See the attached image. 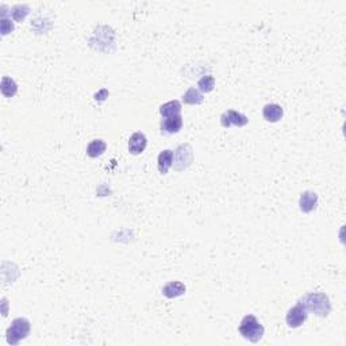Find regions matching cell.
Listing matches in <instances>:
<instances>
[{
	"label": "cell",
	"mask_w": 346,
	"mask_h": 346,
	"mask_svg": "<svg viewBox=\"0 0 346 346\" xmlns=\"http://www.w3.org/2000/svg\"><path fill=\"white\" fill-rule=\"evenodd\" d=\"M249 122L248 117L244 114L234 111V110H229L225 114H222L221 117V124L223 128H230V126H237V128H244Z\"/></svg>",
	"instance_id": "cell-6"
},
{
	"label": "cell",
	"mask_w": 346,
	"mask_h": 346,
	"mask_svg": "<svg viewBox=\"0 0 346 346\" xmlns=\"http://www.w3.org/2000/svg\"><path fill=\"white\" fill-rule=\"evenodd\" d=\"M172 165H173V152L169 149L162 150L158 154V171L161 175H167Z\"/></svg>",
	"instance_id": "cell-12"
},
{
	"label": "cell",
	"mask_w": 346,
	"mask_h": 346,
	"mask_svg": "<svg viewBox=\"0 0 346 346\" xmlns=\"http://www.w3.org/2000/svg\"><path fill=\"white\" fill-rule=\"evenodd\" d=\"M180 113H181V103L179 100H171L160 107V114L164 118L180 115Z\"/></svg>",
	"instance_id": "cell-14"
},
{
	"label": "cell",
	"mask_w": 346,
	"mask_h": 346,
	"mask_svg": "<svg viewBox=\"0 0 346 346\" xmlns=\"http://www.w3.org/2000/svg\"><path fill=\"white\" fill-rule=\"evenodd\" d=\"M193 154L190 145H180L176 152H173V165L176 171H184L192 162Z\"/></svg>",
	"instance_id": "cell-4"
},
{
	"label": "cell",
	"mask_w": 346,
	"mask_h": 346,
	"mask_svg": "<svg viewBox=\"0 0 346 346\" xmlns=\"http://www.w3.org/2000/svg\"><path fill=\"white\" fill-rule=\"evenodd\" d=\"M183 128V117L175 115V117H168L161 120V132L165 134H176L179 133Z\"/></svg>",
	"instance_id": "cell-8"
},
{
	"label": "cell",
	"mask_w": 346,
	"mask_h": 346,
	"mask_svg": "<svg viewBox=\"0 0 346 346\" xmlns=\"http://www.w3.org/2000/svg\"><path fill=\"white\" fill-rule=\"evenodd\" d=\"M183 102L186 104H191V106H196L203 102V94H202L197 88L191 87L188 91L183 95Z\"/></svg>",
	"instance_id": "cell-15"
},
{
	"label": "cell",
	"mask_w": 346,
	"mask_h": 346,
	"mask_svg": "<svg viewBox=\"0 0 346 346\" xmlns=\"http://www.w3.org/2000/svg\"><path fill=\"white\" fill-rule=\"evenodd\" d=\"M31 324L25 318H16L11 323V326L7 329V342L10 345H18L22 339H25L30 334Z\"/></svg>",
	"instance_id": "cell-3"
},
{
	"label": "cell",
	"mask_w": 346,
	"mask_h": 346,
	"mask_svg": "<svg viewBox=\"0 0 346 346\" xmlns=\"http://www.w3.org/2000/svg\"><path fill=\"white\" fill-rule=\"evenodd\" d=\"M186 294V285L181 281H171L167 285L162 287V295L167 296L168 299L177 298Z\"/></svg>",
	"instance_id": "cell-11"
},
{
	"label": "cell",
	"mask_w": 346,
	"mask_h": 346,
	"mask_svg": "<svg viewBox=\"0 0 346 346\" xmlns=\"http://www.w3.org/2000/svg\"><path fill=\"white\" fill-rule=\"evenodd\" d=\"M238 330L245 339H248L253 343L259 342L260 339L263 338L264 333H265L264 326L257 321V318L254 315H246V317L242 318Z\"/></svg>",
	"instance_id": "cell-2"
},
{
	"label": "cell",
	"mask_w": 346,
	"mask_h": 346,
	"mask_svg": "<svg viewBox=\"0 0 346 346\" xmlns=\"http://www.w3.org/2000/svg\"><path fill=\"white\" fill-rule=\"evenodd\" d=\"M318 206V195L313 191H306L300 195V199H299V207H300V211L308 212L314 211Z\"/></svg>",
	"instance_id": "cell-9"
},
{
	"label": "cell",
	"mask_w": 346,
	"mask_h": 346,
	"mask_svg": "<svg viewBox=\"0 0 346 346\" xmlns=\"http://www.w3.org/2000/svg\"><path fill=\"white\" fill-rule=\"evenodd\" d=\"M107 150V143L103 139H94L88 143L87 146V154L91 158H98Z\"/></svg>",
	"instance_id": "cell-13"
},
{
	"label": "cell",
	"mask_w": 346,
	"mask_h": 346,
	"mask_svg": "<svg viewBox=\"0 0 346 346\" xmlns=\"http://www.w3.org/2000/svg\"><path fill=\"white\" fill-rule=\"evenodd\" d=\"M8 19L3 18L2 19V34L3 35H7L8 33H11L12 30H14V23H11V25H8Z\"/></svg>",
	"instance_id": "cell-19"
},
{
	"label": "cell",
	"mask_w": 346,
	"mask_h": 346,
	"mask_svg": "<svg viewBox=\"0 0 346 346\" xmlns=\"http://www.w3.org/2000/svg\"><path fill=\"white\" fill-rule=\"evenodd\" d=\"M0 89H2L3 96H6V98H12L18 92V85H16V83L12 80L11 77L4 76L2 79V87H0Z\"/></svg>",
	"instance_id": "cell-16"
},
{
	"label": "cell",
	"mask_w": 346,
	"mask_h": 346,
	"mask_svg": "<svg viewBox=\"0 0 346 346\" xmlns=\"http://www.w3.org/2000/svg\"><path fill=\"white\" fill-rule=\"evenodd\" d=\"M308 311L302 306V304H296L292 308H289L287 313V318H285V321H287V324L291 329H298L300 327L307 319V315H308Z\"/></svg>",
	"instance_id": "cell-5"
},
{
	"label": "cell",
	"mask_w": 346,
	"mask_h": 346,
	"mask_svg": "<svg viewBox=\"0 0 346 346\" xmlns=\"http://www.w3.org/2000/svg\"><path fill=\"white\" fill-rule=\"evenodd\" d=\"M146 146H148V139H146L143 133H134V134H132L130 139H129V152L134 154V156H138V154L143 153Z\"/></svg>",
	"instance_id": "cell-7"
},
{
	"label": "cell",
	"mask_w": 346,
	"mask_h": 346,
	"mask_svg": "<svg viewBox=\"0 0 346 346\" xmlns=\"http://www.w3.org/2000/svg\"><path fill=\"white\" fill-rule=\"evenodd\" d=\"M215 87V79L214 76L211 75H207V76H203L197 83V89L201 92H204V94H207V92H211Z\"/></svg>",
	"instance_id": "cell-17"
},
{
	"label": "cell",
	"mask_w": 346,
	"mask_h": 346,
	"mask_svg": "<svg viewBox=\"0 0 346 346\" xmlns=\"http://www.w3.org/2000/svg\"><path fill=\"white\" fill-rule=\"evenodd\" d=\"M29 11H30L29 6H25V4H18V6H15V7L12 8L11 15L15 21H23L26 15L29 14Z\"/></svg>",
	"instance_id": "cell-18"
},
{
	"label": "cell",
	"mask_w": 346,
	"mask_h": 346,
	"mask_svg": "<svg viewBox=\"0 0 346 346\" xmlns=\"http://www.w3.org/2000/svg\"><path fill=\"white\" fill-rule=\"evenodd\" d=\"M299 304H302L307 311H311L318 317H327L332 311L330 299L323 292H308L299 300Z\"/></svg>",
	"instance_id": "cell-1"
},
{
	"label": "cell",
	"mask_w": 346,
	"mask_h": 346,
	"mask_svg": "<svg viewBox=\"0 0 346 346\" xmlns=\"http://www.w3.org/2000/svg\"><path fill=\"white\" fill-rule=\"evenodd\" d=\"M283 108L281 106L276 104V103H270V104H266L263 108V117L266 122H270V123H276L279 120L283 118Z\"/></svg>",
	"instance_id": "cell-10"
}]
</instances>
